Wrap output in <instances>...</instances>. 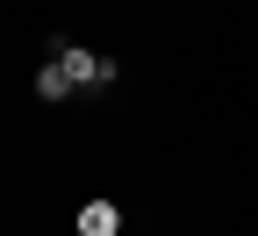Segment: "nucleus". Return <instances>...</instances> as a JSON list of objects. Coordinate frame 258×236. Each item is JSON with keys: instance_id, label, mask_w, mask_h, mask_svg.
Instances as JSON below:
<instances>
[{"instance_id": "nucleus-1", "label": "nucleus", "mask_w": 258, "mask_h": 236, "mask_svg": "<svg viewBox=\"0 0 258 236\" xmlns=\"http://www.w3.org/2000/svg\"><path fill=\"white\" fill-rule=\"evenodd\" d=\"M50 64H64V79H72L79 93H93V86H108V79L122 72L115 57H101V50H86V43H64V36L50 43Z\"/></svg>"}, {"instance_id": "nucleus-2", "label": "nucleus", "mask_w": 258, "mask_h": 236, "mask_svg": "<svg viewBox=\"0 0 258 236\" xmlns=\"http://www.w3.org/2000/svg\"><path fill=\"white\" fill-rule=\"evenodd\" d=\"M115 229H122L115 200H86V208H79V236H115Z\"/></svg>"}, {"instance_id": "nucleus-3", "label": "nucleus", "mask_w": 258, "mask_h": 236, "mask_svg": "<svg viewBox=\"0 0 258 236\" xmlns=\"http://www.w3.org/2000/svg\"><path fill=\"white\" fill-rule=\"evenodd\" d=\"M79 86L64 79V64H36V100H72Z\"/></svg>"}, {"instance_id": "nucleus-4", "label": "nucleus", "mask_w": 258, "mask_h": 236, "mask_svg": "<svg viewBox=\"0 0 258 236\" xmlns=\"http://www.w3.org/2000/svg\"><path fill=\"white\" fill-rule=\"evenodd\" d=\"M72 236H79V229H72Z\"/></svg>"}]
</instances>
